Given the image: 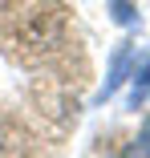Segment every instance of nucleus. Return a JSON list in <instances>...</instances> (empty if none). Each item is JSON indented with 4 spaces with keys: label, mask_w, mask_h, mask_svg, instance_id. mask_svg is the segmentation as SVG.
Instances as JSON below:
<instances>
[{
    "label": "nucleus",
    "mask_w": 150,
    "mask_h": 158,
    "mask_svg": "<svg viewBox=\"0 0 150 158\" xmlns=\"http://www.w3.org/2000/svg\"><path fill=\"white\" fill-rule=\"evenodd\" d=\"M106 8H110V16L122 24V28L138 24V8H134V0H106Z\"/></svg>",
    "instance_id": "obj_2"
},
{
    "label": "nucleus",
    "mask_w": 150,
    "mask_h": 158,
    "mask_svg": "<svg viewBox=\"0 0 150 158\" xmlns=\"http://www.w3.org/2000/svg\"><path fill=\"white\" fill-rule=\"evenodd\" d=\"M150 98V61H146V65L134 73V89H130V110H138L142 102Z\"/></svg>",
    "instance_id": "obj_3"
},
{
    "label": "nucleus",
    "mask_w": 150,
    "mask_h": 158,
    "mask_svg": "<svg viewBox=\"0 0 150 158\" xmlns=\"http://www.w3.org/2000/svg\"><path fill=\"white\" fill-rule=\"evenodd\" d=\"M0 158H4V126H0Z\"/></svg>",
    "instance_id": "obj_5"
},
{
    "label": "nucleus",
    "mask_w": 150,
    "mask_h": 158,
    "mask_svg": "<svg viewBox=\"0 0 150 158\" xmlns=\"http://www.w3.org/2000/svg\"><path fill=\"white\" fill-rule=\"evenodd\" d=\"M130 69H134V45L122 41V45L114 49V57H110V73H106V81H102V89H98V98H94V102H110L114 93L130 81Z\"/></svg>",
    "instance_id": "obj_1"
},
{
    "label": "nucleus",
    "mask_w": 150,
    "mask_h": 158,
    "mask_svg": "<svg viewBox=\"0 0 150 158\" xmlns=\"http://www.w3.org/2000/svg\"><path fill=\"white\" fill-rule=\"evenodd\" d=\"M122 158H150V118L142 122V130L134 134V142L122 150Z\"/></svg>",
    "instance_id": "obj_4"
}]
</instances>
